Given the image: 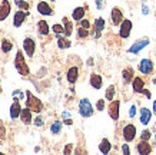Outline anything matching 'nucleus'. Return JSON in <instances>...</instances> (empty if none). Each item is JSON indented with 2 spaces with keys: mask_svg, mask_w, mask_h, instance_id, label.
Wrapping results in <instances>:
<instances>
[{
  "mask_svg": "<svg viewBox=\"0 0 156 155\" xmlns=\"http://www.w3.org/2000/svg\"><path fill=\"white\" fill-rule=\"evenodd\" d=\"M14 68L22 76H29L30 75V69L27 66V62L24 61V55L22 50H17L16 57H14Z\"/></svg>",
  "mask_w": 156,
  "mask_h": 155,
  "instance_id": "f257e3e1",
  "label": "nucleus"
},
{
  "mask_svg": "<svg viewBox=\"0 0 156 155\" xmlns=\"http://www.w3.org/2000/svg\"><path fill=\"white\" fill-rule=\"evenodd\" d=\"M26 106L32 109V112L40 113L43 111V102L39 98H36L30 90H26Z\"/></svg>",
  "mask_w": 156,
  "mask_h": 155,
  "instance_id": "f03ea898",
  "label": "nucleus"
},
{
  "mask_svg": "<svg viewBox=\"0 0 156 155\" xmlns=\"http://www.w3.org/2000/svg\"><path fill=\"white\" fill-rule=\"evenodd\" d=\"M95 112L93 109V105L90 103V101L87 98H82L80 102H79V113H80L83 118H90Z\"/></svg>",
  "mask_w": 156,
  "mask_h": 155,
  "instance_id": "7ed1b4c3",
  "label": "nucleus"
},
{
  "mask_svg": "<svg viewBox=\"0 0 156 155\" xmlns=\"http://www.w3.org/2000/svg\"><path fill=\"white\" fill-rule=\"evenodd\" d=\"M149 43H151V40H149L147 38H142V39H139L137 42L133 43L132 46L128 49V52L129 53H132V55H136V53H139V52H142V49H145Z\"/></svg>",
  "mask_w": 156,
  "mask_h": 155,
  "instance_id": "20e7f679",
  "label": "nucleus"
},
{
  "mask_svg": "<svg viewBox=\"0 0 156 155\" xmlns=\"http://www.w3.org/2000/svg\"><path fill=\"white\" fill-rule=\"evenodd\" d=\"M119 36L122 39H128L129 36H130V33H132V28H133V24H132V22L129 19H125L120 23V26H119Z\"/></svg>",
  "mask_w": 156,
  "mask_h": 155,
  "instance_id": "39448f33",
  "label": "nucleus"
},
{
  "mask_svg": "<svg viewBox=\"0 0 156 155\" xmlns=\"http://www.w3.org/2000/svg\"><path fill=\"white\" fill-rule=\"evenodd\" d=\"M122 135H123V139L126 142H132L136 138V127L133 124L125 125V128H123V131H122Z\"/></svg>",
  "mask_w": 156,
  "mask_h": 155,
  "instance_id": "423d86ee",
  "label": "nucleus"
},
{
  "mask_svg": "<svg viewBox=\"0 0 156 155\" xmlns=\"http://www.w3.org/2000/svg\"><path fill=\"white\" fill-rule=\"evenodd\" d=\"M119 108H120V102H119L118 99H113V101H110L108 106V112H109V116L112 118L113 121H118L119 119Z\"/></svg>",
  "mask_w": 156,
  "mask_h": 155,
  "instance_id": "0eeeda50",
  "label": "nucleus"
},
{
  "mask_svg": "<svg viewBox=\"0 0 156 155\" xmlns=\"http://www.w3.org/2000/svg\"><path fill=\"white\" fill-rule=\"evenodd\" d=\"M139 72L143 75H151L153 72V62L151 59H142L139 62Z\"/></svg>",
  "mask_w": 156,
  "mask_h": 155,
  "instance_id": "6e6552de",
  "label": "nucleus"
},
{
  "mask_svg": "<svg viewBox=\"0 0 156 155\" xmlns=\"http://www.w3.org/2000/svg\"><path fill=\"white\" fill-rule=\"evenodd\" d=\"M23 49L26 52V55L29 57H32L34 55V50H36V42L32 38H26L23 40Z\"/></svg>",
  "mask_w": 156,
  "mask_h": 155,
  "instance_id": "1a4fd4ad",
  "label": "nucleus"
},
{
  "mask_svg": "<svg viewBox=\"0 0 156 155\" xmlns=\"http://www.w3.org/2000/svg\"><path fill=\"white\" fill-rule=\"evenodd\" d=\"M66 78H67V82L70 85H75L79 79V68L77 66H70L67 69V73H66Z\"/></svg>",
  "mask_w": 156,
  "mask_h": 155,
  "instance_id": "9d476101",
  "label": "nucleus"
},
{
  "mask_svg": "<svg viewBox=\"0 0 156 155\" xmlns=\"http://www.w3.org/2000/svg\"><path fill=\"white\" fill-rule=\"evenodd\" d=\"M20 112H22V106H20L19 103V99H13V103L10 105V118L12 119H17V118H20Z\"/></svg>",
  "mask_w": 156,
  "mask_h": 155,
  "instance_id": "9b49d317",
  "label": "nucleus"
},
{
  "mask_svg": "<svg viewBox=\"0 0 156 155\" xmlns=\"http://www.w3.org/2000/svg\"><path fill=\"white\" fill-rule=\"evenodd\" d=\"M37 12L42 14V16H52L53 14V9H52V6L48 3V0H46V2H39Z\"/></svg>",
  "mask_w": 156,
  "mask_h": 155,
  "instance_id": "f8f14e48",
  "label": "nucleus"
},
{
  "mask_svg": "<svg viewBox=\"0 0 156 155\" xmlns=\"http://www.w3.org/2000/svg\"><path fill=\"white\" fill-rule=\"evenodd\" d=\"M110 17H112V23H113L115 26H120V23L125 20L123 19L122 10L118 9V7H113V9H112V12H110Z\"/></svg>",
  "mask_w": 156,
  "mask_h": 155,
  "instance_id": "ddd939ff",
  "label": "nucleus"
},
{
  "mask_svg": "<svg viewBox=\"0 0 156 155\" xmlns=\"http://www.w3.org/2000/svg\"><path fill=\"white\" fill-rule=\"evenodd\" d=\"M20 121L24 124V125H30L33 122V116H32V109L30 108H22V112H20Z\"/></svg>",
  "mask_w": 156,
  "mask_h": 155,
  "instance_id": "4468645a",
  "label": "nucleus"
},
{
  "mask_svg": "<svg viewBox=\"0 0 156 155\" xmlns=\"http://www.w3.org/2000/svg\"><path fill=\"white\" fill-rule=\"evenodd\" d=\"M132 89L135 94H142V90L145 89V80L140 76H135L132 80Z\"/></svg>",
  "mask_w": 156,
  "mask_h": 155,
  "instance_id": "2eb2a0df",
  "label": "nucleus"
},
{
  "mask_svg": "<svg viewBox=\"0 0 156 155\" xmlns=\"http://www.w3.org/2000/svg\"><path fill=\"white\" fill-rule=\"evenodd\" d=\"M26 16H27V13H26V12H23L22 9L17 10V12L14 13V16H13V24H14V28H20V26L24 23Z\"/></svg>",
  "mask_w": 156,
  "mask_h": 155,
  "instance_id": "dca6fc26",
  "label": "nucleus"
},
{
  "mask_svg": "<svg viewBox=\"0 0 156 155\" xmlns=\"http://www.w3.org/2000/svg\"><path fill=\"white\" fill-rule=\"evenodd\" d=\"M136 151L140 155H147V154H151V152H152V145L147 141L140 139V142L136 145Z\"/></svg>",
  "mask_w": 156,
  "mask_h": 155,
  "instance_id": "f3484780",
  "label": "nucleus"
},
{
  "mask_svg": "<svg viewBox=\"0 0 156 155\" xmlns=\"http://www.w3.org/2000/svg\"><path fill=\"white\" fill-rule=\"evenodd\" d=\"M102 83H103V79H102V76L99 73H90V86L93 88V89H100L102 88Z\"/></svg>",
  "mask_w": 156,
  "mask_h": 155,
  "instance_id": "a211bd4d",
  "label": "nucleus"
},
{
  "mask_svg": "<svg viewBox=\"0 0 156 155\" xmlns=\"http://www.w3.org/2000/svg\"><path fill=\"white\" fill-rule=\"evenodd\" d=\"M152 115H153V112H152L149 108H142L140 109V124L142 125H147V124L151 122L152 119Z\"/></svg>",
  "mask_w": 156,
  "mask_h": 155,
  "instance_id": "6ab92c4d",
  "label": "nucleus"
},
{
  "mask_svg": "<svg viewBox=\"0 0 156 155\" xmlns=\"http://www.w3.org/2000/svg\"><path fill=\"white\" fill-rule=\"evenodd\" d=\"M122 78H123V82L125 83H130L135 78V71H133L132 66H128V68H125L122 72Z\"/></svg>",
  "mask_w": 156,
  "mask_h": 155,
  "instance_id": "aec40b11",
  "label": "nucleus"
},
{
  "mask_svg": "<svg viewBox=\"0 0 156 155\" xmlns=\"http://www.w3.org/2000/svg\"><path fill=\"white\" fill-rule=\"evenodd\" d=\"M56 36H57V46H59V49H69L72 46V42L69 40L67 36H65V35H56Z\"/></svg>",
  "mask_w": 156,
  "mask_h": 155,
  "instance_id": "412c9836",
  "label": "nucleus"
},
{
  "mask_svg": "<svg viewBox=\"0 0 156 155\" xmlns=\"http://www.w3.org/2000/svg\"><path fill=\"white\" fill-rule=\"evenodd\" d=\"M9 14H10V3L7 0H3L2 5H0V22L5 20Z\"/></svg>",
  "mask_w": 156,
  "mask_h": 155,
  "instance_id": "4be33fe9",
  "label": "nucleus"
},
{
  "mask_svg": "<svg viewBox=\"0 0 156 155\" xmlns=\"http://www.w3.org/2000/svg\"><path fill=\"white\" fill-rule=\"evenodd\" d=\"M37 32H39V35H42V36H48L49 35L50 28H49V24L46 20H39L37 22Z\"/></svg>",
  "mask_w": 156,
  "mask_h": 155,
  "instance_id": "5701e85b",
  "label": "nucleus"
},
{
  "mask_svg": "<svg viewBox=\"0 0 156 155\" xmlns=\"http://www.w3.org/2000/svg\"><path fill=\"white\" fill-rule=\"evenodd\" d=\"M85 13H86V7L79 6V7H76V9L73 10V13H72V19L76 20V22H80V20L85 17Z\"/></svg>",
  "mask_w": 156,
  "mask_h": 155,
  "instance_id": "b1692460",
  "label": "nucleus"
},
{
  "mask_svg": "<svg viewBox=\"0 0 156 155\" xmlns=\"http://www.w3.org/2000/svg\"><path fill=\"white\" fill-rule=\"evenodd\" d=\"M110 149H112V144H110V141H109L108 138H103L99 144V151L102 152V154L106 155V154L110 152Z\"/></svg>",
  "mask_w": 156,
  "mask_h": 155,
  "instance_id": "393cba45",
  "label": "nucleus"
},
{
  "mask_svg": "<svg viewBox=\"0 0 156 155\" xmlns=\"http://www.w3.org/2000/svg\"><path fill=\"white\" fill-rule=\"evenodd\" d=\"M63 26H65V36L70 38V35L73 33V23L67 17H63Z\"/></svg>",
  "mask_w": 156,
  "mask_h": 155,
  "instance_id": "a878e982",
  "label": "nucleus"
},
{
  "mask_svg": "<svg viewBox=\"0 0 156 155\" xmlns=\"http://www.w3.org/2000/svg\"><path fill=\"white\" fill-rule=\"evenodd\" d=\"M62 127H63V122L62 121H55V122L50 125V132L53 135H57L62 132Z\"/></svg>",
  "mask_w": 156,
  "mask_h": 155,
  "instance_id": "bb28decb",
  "label": "nucleus"
},
{
  "mask_svg": "<svg viewBox=\"0 0 156 155\" xmlns=\"http://www.w3.org/2000/svg\"><path fill=\"white\" fill-rule=\"evenodd\" d=\"M93 26H95V29H98L99 32H103L105 28H106V22H105L103 17H96L95 22H93Z\"/></svg>",
  "mask_w": 156,
  "mask_h": 155,
  "instance_id": "cd10ccee",
  "label": "nucleus"
},
{
  "mask_svg": "<svg viewBox=\"0 0 156 155\" xmlns=\"http://www.w3.org/2000/svg\"><path fill=\"white\" fill-rule=\"evenodd\" d=\"M12 49H13V43H12V40H9V39H3V40H2V52H3V53H9Z\"/></svg>",
  "mask_w": 156,
  "mask_h": 155,
  "instance_id": "c85d7f7f",
  "label": "nucleus"
},
{
  "mask_svg": "<svg viewBox=\"0 0 156 155\" xmlns=\"http://www.w3.org/2000/svg\"><path fill=\"white\" fill-rule=\"evenodd\" d=\"M115 94H116V86H115V85H110L108 89H106L105 98L108 99V101H113V99H115Z\"/></svg>",
  "mask_w": 156,
  "mask_h": 155,
  "instance_id": "c756f323",
  "label": "nucleus"
},
{
  "mask_svg": "<svg viewBox=\"0 0 156 155\" xmlns=\"http://www.w3.org/2000/svg\"><path fill=\"white\" fill-rule=\"evenodd\" d=\"M87 36H89V29H85V28H82V26H79V29H77V38L85 39Z\"/></svg>",
  "mask_w": 156,
  "mask_h": 155,
  "instance_id": "7c9ffc66",
  "label": "nucleus"
},
{
  "mask_svg": "<svg viewBox=\"0 0 156 155\" xmlns=\"http://www.w3.org/2000/svg\"><path fill=\"white\" fill-rule=\"evenodd\" d=\"M14 3H16V6L19 7V9L22 10H29V3H27V0H14Z\"/></svg>",
  "mask_w": 156,
  "mask_h": 155,
  "instance_id": "2f4dec72",
  "label": "nucleus"
},
{
  "mask_svg": "<svg viewBox=\"0 0 156 155\" xmlns=\"http://www.w3.org/2000/svg\"><path fill=\"white\" fill-rule=\"evenodd\" d=\"M52 30L56 33V35H65V26H62V24H59V23L53 24Z\"/></svg>",
  "mask_w": 156,
  "mask_h": 155,
  "instance_id": "473e14b6",
  "label": "nucleus"
},
{
  "mask_svg": "<svg viewBox=\"0 0 156 155\" xmlns=\"http://www.w3.org/2000/svg\"><path fill=\"white\" fill-rule=\"evenodd\" d=\"M152 136V132L149 131V129H145V131H142V134H140V139H143V141H149Z\"/></svg>",
  "mask_w": 156,
  "mask_h": 155,
  "instance_id": "72a5a7b5",
  "label": "nucleus"
},
{
  "mask_svg": "<svg viewBox=\"0 0 156 155\" xmlns=\"http://www.w3.org/2000/svg\"><path fill=\"white\" fill-rule=\"evenodd\" d=\"M0 138H2V139H6V127L2 121H0Z\"/></svg>",
  "mask_w": 156,
  "mask_h": 155,
  "instance_id": "f704fd0d",
  "label": "nucleus"
},
{
  "mask_svg": "<svg viewBox=\"0 0 156 155\" xmlns=\"http://www.w3.org/2000/svg\"><path fill=\"white\" fill-rule=\"evenodd\" d=\"M96 109L98 111H105V99H99L96 102Z\"/></svg>",
  "mask_w": 156,
  "mask_h": 155,
  "instance_id": "c9c22d12",
  "label": "nucleus"
},
{
  "mask_svg": "<svg viewBox=\"0 0 156 155\" xmlns=\"http://www.w3.org/2000/svg\"><path fill=\"white\" fill-rule=\"evenodd\" d=\"M13 98L24 99V92H22V90H13Z\"/></svg>",
  "mask_w": 156,
  "mask_h": 155,
  "instance_id": "e433bc0d",
  "label": "nucleus"
},
{
  "mask_svg": "<svg viewBox=\"0 0 156 155\" xmlns=\"http://www.w3.org/2000/svg\"><path fill=\"white\" fill-rule=\"evenodd\" d=\"M79 26H82V28H85V29H90V22L87 19H82L79 22Z\"/></svg>",
  "mask_w": 156,
  "mask_h": 155,
  "instance_id": "4c0bfd02",
  "label": "nucleus"
},
{
  "mask_svg": "<svg viewBox=\"0 0 156 155\" xmlns=\"http://www.w3.org/2000/svg\"><path fill=\"white\" fill-rule=\"evenodd\" d=\"M105 5H106V0H96V7H98L99 10L103 9Z\"/></svg>",
  "mask_w": 156,
  "mask_h": 155,
  "instance_id": "58836bf2",
  "label": "nucleus"
},
{
  "mask_svg": "<svg viewBox=\"0 0 156 155\" xmlns=\"http://www.w3.org/2000/svg\"><path fill=\"white\" fill-rule=\"evenodd\" d=\"M33 124L36 125V127H43V124H44V122H43V118H42V116H37V118H36V119L33 121Z\"/></svg>",
  "mask_w": 156,
  "mask_h": 155,
  "instance_id": "ea45409f",
  "label": "nucleus"
},
{
  "mask_svg": "<svg viewBox=\"0 0 156 155\" xmlns=\"http://www.w3.org/2000/svg\"><path fill=\"white\" fill-rule=\"evenodd\" d=\"M72 148H73V144H67L66 148H65V151H63V154H65V155H69L72 152Z\"/></svg>",
  "mask_w": 156,
  "mask_h": 155,
  "instance_id": "a19ab883",
  "label": "nucleus"
},
{
  "mask_svg": "<svg viewBox=\"0 0 156 155\" xmlns=\"http://www.w3.org/2000/svg\"><path fill=\"white\" fill-rule=\"evenodd\" d=\"M122 152L125 155H129V154H130V149H129V145H128V144H123V145H122Z\"/></svg>",
  "mask_w": 156,
  "mask_h": 155,
  "instance_id": "79ce46f5",
  "label": "nucleus"
},
{
  "mask_svg": "<svg viewBox=\"0 0 156 155\" xmlns=\"http://www.w3.org/2000/svg\"><path fill=\"white\" fill-rule=\"evenodd\" d=\"M135 115H136V106H135V105H132V106H130V109H129V116L133 118Z\"/></svg>",
  "mask_w": 156,
  "mask_h": 155,
  "instance_id": "37998d69",
  "label": "nucleus"
},
{
  "mask_svg": "<svg viewBox=\"0 0 156 155\" xmlns=\"http://www.w3.org/2000/svg\"><path fill=\"white\" fill-rule=\"evenodd\" d=\"M142 95H145L147 99H151L152 98V94H151V90H147V89H143L142 90Z\"/></svg>",
  "mask_w": 156,
  "mask_h": 155,
  "instance_id": "c03bdc74",
  "label": "nucleus"
},
{
  "mask_svg": "<svg viewBox=\"0 0 156 155\" xmlns=\"http://www.w3.org/2000/svg\"><path fill=\"white\" fill-rule=\"evenodd\" d=\"M63 124H66V125H72V124H73V121H72V118H65Z\"/></svg>",
  "mask_w": 156,
  "mask_h": 155,
  "instance_id": "a18cd8bd",
  "label": "nucleus"
},
{
  "mask_svg": "<svg viewBox=\"0 0 156 155\" xmlns=\"http://www.w3.org/2000/svg\"><path fill=\"white\" fill-rule=\"evenodd\" d=\"M152 109H153V115H156V99L153 101V108Z\"/></svg>",
  "mask_w": 156,
  "mask_h": 155,
  "instance_id": "49530a36",
  "label": "nucleus"
},
{
  "mask_svg": "<svg viewBox=\"0 0 156 155\" xmlns=\"http://www.w3.org/2000/svg\"><path fill=\"white\" fill-rule=\"evenodd\" d=\"M63 118H70V113L67 112V111H65V112H63Z\"/></svg>",
  "mask_w": 156,
  "mask_h": 155,
  "instance_id": "de8ad7c7",
  "label": "nucleus"
},
{
  "mask_svg": "<svg viewBox=\"0 0 156 155\" xmlns=\"http://www.w3.org/2000/svg\"><path fill=\"white\" fill-rule=\"evenodd\" d=\"M143 13H145V14H147V13H149V10H147V7H146V6H143Z\"/></svg>",
  "mask_w": 156,
  "mask_h": 155,
  "instance_id": "09e8293b",
  "label": "nucleus"
},
{
  "mask_svg": "<svg viewBox=\"0 0 156 155\" xmlns=\"http://www.w3.org/2000/svg\"><path fill=\"white\" fill-rule=\"evenodd\" d=\"M87 65H89V66H92V65H93V59H92V57H90L89 61H87Z\"/></svg>",
  "mask_w": 156,
  "mask_h": 155,
  "instance_id": "8fccbe9b",
  "label": "nucleus"
},
{
  "mask_svg": "<svg viewBox=\"0 0 156 155\" xmlns=\"http://www.w3.org/2000/svg\"><path fill=\"white\" fill-rule=\"evenodd\" d=\"M153 85H156V79H153Z\"/></svg>",
  "mask_w": 156,
  "mask_h": 155,
  "instance_id": "3c124183",
  "label": "nucleus"
},
{
  "mask_svg": "<svg viewBox=\"0 0 156 155\" xmlns=\"http://www.w3.org/2000/svg\"><path fill=\"white\" fill-rule=\"evenodd\" d=\"M155 145H156V134H155Z\"/></svg>",
  "mask_w": 156,
  "mask_h": 155,
  "instance_id": "603ef678",
  "label": "nucleus"
},
{
  "mask_svg": "<svg viewBox=\"0 0 156 155\" xmlns=\"http://www.w3.org/2000/svg\"><path fill=\"white\" fill-rule=\"evenodd\" d=\"M0 94H2V86H0Z\"/></svg>",
  "mask_w": 156,
  "mask_h": 155,
  "instance_id": "864d4df0",
  "label": "nucleus"
},
{
  "mask_svg": "<svg viewBox=\"0 0 156 155\" xmlns=\"http://www.w3.org/2000/svg\"><path fill=\"white\" fill-rule=\"evenodd\" d=\"M48 2H55V0H48Z\"/></svg>",
  "mask_w": 156,
  "mask_h": 155,
  "instance_id": "5fc2aeb1",
  "label": "nucleus"
}]
</instances>
